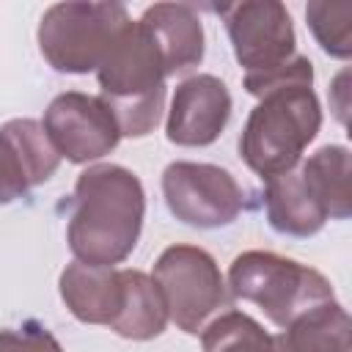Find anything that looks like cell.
<instances>
[{
  "label": "cell",
  "instance_id": "3957f363",
  "mask_svg": "<svg viewBox=\"0 0 352 352\" xmlns=\"http://www.w3.org/2000/svg\"><path fill=\"white\" fill-rule=\"evenodd\" d=\"M102 102L110 107L118 132L146 138L165 110V60L140 22H129L96 69Z\"/></svg>",
  "mask_w": 352,
  "mask_h": 352
},
{
  "label": "cell",
  "instance_id": "7c38bea8",
  "mask_svg": "<svg viewBox=\"0 0 352 352\" xmlns=\"http://www.w3.org/2000/svg\"><path fill=\"white\" fill-rule=\"evenodd\" d=\"M60 300L85 324L113 327L126 302V270L91 267L82 261L60 272Z\"/></svg>",
  "mask_w": 352,
  "mask_h": 352
},
{
  "label": "cell",
  "instance_id": "52a82bcc",
  "mask_svg": "<svg viewBox=\"0 0 352 352\" xmlns=\"http://www.w3.org/2000/svg\"><path fill=\"white\" fill-rule=\"evenodd\" d=\"M162 195L170 214L192 228L228 226L245 204L236 179L209 162H170L162 170Z\"/></svg>",
  "mask_w": 352,
  "mask_h": 352
},
{
  "label": "cell",
  "instance_id": "7a4b0ae2",
  "mask_svg": "<svg viewBox=\"0 0 352 352\" xmlns=\"http://www.w3.org/2000/svg\"><path fill=\"white\" fill-rule=\"evenodd\" d=\"M146 214L140 179L121 165H91L77 176L66 242L77 261L116 267L138 245Z\"/></svg>",
  "mask_w": 352,
  "mask_h": 352
},
{
  "label": "cell",
  "instance_id": "ffe728a7",
  "mask_svg": "<svg viewBox=\"0 0 352 352\" xmlns=\"http://www.w3.org/2000/svg\"><path fill=\"white\" fill-rule=\"evenodd\" d=\"M0 352H63L58 338L38 322L0 330Z\"/></svg>",
  "mask_w": 352,
  "mask_h": 352
},
{
  "label": "cell",
  "instance_id": "ac0fdd59",
  "mask_svg": "<svg viewBox=\"0 0 352 352\" xmlns=\"http://www.w3.org/2000/svg\"><path fill=\"white\" fill-rule=\"evenodd\" d=\"M204 352H286L280 333L270 336L242 311H223L201 330Z\"/></svg>",
  "mask_w": 352,
  "mask_h": 352
},
{
  "label": "cell",
  "instance_id": "9a60e30c",
  "mask_svg": "<svg viewBox=\"0 0 352 352\" xmlns=\"http://www.w3.org/2000/svg\"><path fill=\"white\" fill-rule=\"evenodd\" d=\"M280 341L286 352H349V314L336 300L314 305L283 327Z\"/></svg>",
  "mask_w": 352,
  "mask_h": 352
},
{
  "label": "cell",
  "instance_id": "ba28073f",
  "mask_svg": "<svg viewBox=\"0 0 352 352\" xmlns=\"http://www.w3.org/2000/svg\"><path fill=\"white\" fill-rule=\"evenodd\" d=\"M245 74L272 72L294 58V28L283 3H234L217 8Z\"/></svg>",
  "mask_w": 352,
  "mask_h": 352
},
{
  "label": "cell",
  "instance_id": "6da1fadb",
  "mask_svg": "<svg viewBox=\"0 0 352 352\" xmlns=\"http://www.w3.org/2000/svg\"><path fill=\"white\" fill-rule=\"evenodd\" d=\"M311 85L314 66L302 55L272 72L245 74V91L258 96V104L245 121L239 154L264 182L300 165L302 151L319 135L322 107Z\"/></svg>",
  "mask_w": 352,
  "mask_h": 352
},
{
  "label": "cell",
  "instance_id": "4fadbf2b",
  "mask_svg": "<svg viewBox=\"0 0 352 352\" xmlns=\"http://www.w3.org/2000/svg\"><path fill=\"white\" fill-rule=\"evenodd\" d=\"M157 41L168 77L195 69L204 58V25L184 3H157L138 19Z\"/></svg>",
  "mask_w": 352,
  "mask_h": 352
},
{
  "label": "cell",
  "instance_id": "9c48e42d",
  "mask_svg": "<svg viewBox=\"0 0 352 352\" xmlns=\"http://www.w3.org/2000/svg\"><path fill=\"white\" fill-rule=\"evenodd\" d=\"M44 132L55 151L69 162H94L110 154L118 140V124L102 96L66 91L55 96L44 113Z\"/></svg>",
  "mask_w": 352,
  "mask_h": 352
},
{
  "label": "cell",
  "instance_id": "e0dca14e",
  "mask_svg": "<svg viewBox=\"0 0 352 352\" xmlns=\"http://www.w3.org/2000/svg\"><path fill=\"white\" fill-rule=\"evenodd\" d=\"M314 192L324 204L327 214L336 220L349 217L352 212V187H349V151L344 146H322L305 162H300Z\"/></svg>",
  "mask_w": 352,
  "mask_h": 352
},
{
  "label": "cell",
  "instance_id": "5b68a950",
  "mask_svg": "<svg viewBox=\"0 0 352 352\" xmlns=\"http://www.w3.org/2000/svg\"><path fill=\"white\" fill-rule=\"evenodd\" d=\"M118 3H55L38 22V50L55 72H96L113 41L129 25Z\"/></svg>",
  "mask_w": 352,
  "mask_h": 352
},
{
  "label": "cell",
  "instance_id": "d6986e66",
  "mask_svg": "<svg viewBox=\"0 0 352 352\" xmlns=\"http://www.w3.org/2000/svg\"><path fill=\"white\" fill-rule=\"evenodd\" d=\"M305 19L319 47L327 55L341 60L352 55V6L349 3H308Z\"/></svg>",
  "mask_w": 352,
  "mask_h": 352
},
{
  "label": "cell",
  "instance_id": "8fae6325",
  "mask_svg": "<svg viewBox=\"0 0 352 352\" xmlns=\"http://www.w3.org/2000/svg\"><path fill=\"white\" fill-rule=\"evenodd\" d=\"M58 165L60 154L38 121L14 118L0 126V204H11L52 179Z\"/></svg>",
  "mask_w": 352,
  "mask_h": 352
},
{
  "label": "cell",
  "instance_id": "8992f818",
  "mask_svg": "<svg viewBox=\"0 0 352 352\" xmlns=\"http://www.w3.org/2000/svg\"><path fill=\"white\" fill-rule=\"evenodd\" d=\"M165 302L168 319L179 330L198 336L214 316L231 308V292L217 261L195 245H170L160 253L151 275Z\"/></svg>",
  "mask_w": 352,
  "mask_h": 352
},
{
  "label": "cell",
  "instance_id": "2e32d148",
  "mask_svg": "<svg viewBox=\"0 0 352 352\" xmlns=\"http://www.w3.org/2000/svg\"><path fill=\"white\" fill-rule=\"evenodd\" d=\"M168 324V311L154 280L140 270H126V302L116 324L110 327L121 338L148 341Z\"/></svg>",
  "mask_w": 352,
  "mask_h": 352
},
{
  "label": "cell",
  "instance_id": "5bb4252c",
  "mask_svg": "<svg viewBox=\"0 0 352 352\" xmlns=\"http://www.w3.org/2000/svg\"><path fill=\"white\" fill-rule=\"evenodd\" d=\"M264 206L270 226L286 236H314L330 217L300 165L267 182Z\"/></svg>",
  "mask_w": 352,
  "mask_h": 352
},
{
  "label": "cell",
  "instance_id": "30bf717a",
  "mask_svg": "<svg viewBox=\"0 0 352 352\" xmlns=\"http://www.w3.org/2000/svg\"><path fill=\"white\" fill-rule=\"evenodd\" d=\"M228 118L231 94L226 82L214 74H195L176 88L168 110L165 135L176 146H209L223 135Z\"/></svg>",
  "mask_w": 352,
  "mask_h": 352
},
{
  "label": "cell",
  "instance_id": "277c9868",
  "mask_svg": "<svg viewBox=\"0 0 352 352\" xmlns=\"http://www.w3.org/2000/svg\"><path fill=\"white\" fill-rule=\"evenodd\" d=\"M228 292L258 305L280 330L314 305L336 300L330 280L319 270L270 250L239 253L228 267Z\"/></svg>",
  "mask_w": 352,
  "mask_h": 352
}]
</instances>
